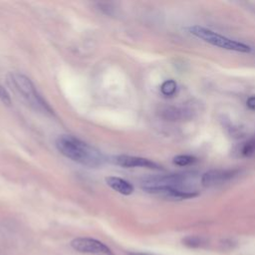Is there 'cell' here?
Instances as JSON below:
<instances>
[{"label": "cell", "mask_w": 255, "mask_h": 255, "mask_svg": "<svg viewBox=\"0 0 255 255\" xmlns=\"http://www.w3.org/2000/svg\"><path fill=\"white\" fill-rule=\"evenodd\" d=\"M56 147L64 156L88 167H100L106 160L99 149L71 134L59 135L56 139Z\"/></svg>", "instance_id": "cell-1"}, {"label": "cell", "mask_w": 255, "mask_h": 255, "mask_svg": "<svg viewBox=\"0 0 255 255\" xmlns=\"http://www.w3.org/2000/svg\"><path fill=\"white\" fill-rule=\"evenodd\" d=\"M113 162L123 167H145L150 169H161V166L156 162L144 157L133 155H117L113 158Z\"/></svg>", "instance_id": "cell-6"}, {"label": "cell", "mask_w": 255, "mask_h": 255, "mask_svg": "<svg viewBox=\"0 0 255 255\" xmlns=\"http://www.w3.org/2000/svg\"><path fill=\"white\" fill-rule=\"evenodd\" d=\"M187 31L196 38L201 39L202 41L212 45L219 47L221 49L241 52V53H249L251 51V47L242 42L230 39L226 36L220 35L216 32H213L207 28H204L199 25H193L187 28Z\"/></svg>", "instance_id": "cell-3"}, {"label": "cell", "mask_w": 255, "mask_h": 255, "mask_svg": "<svg viewBox=\"0 0 255 255\" xmlns=\"http://www.w3.org/2000/svg\"><path fill=\"white\" fill-rule=\"evenodd\" d=\"M196 161V157L189 154H178L173 157L172 162L178 166H187Z\"/></svg>", "instance_id": "cell-11"}, {"label": "cell", "mask_w": 255, "mask_h": 255, "mask_svg": "<svg viewBox=\"0 0 255 255\" xmlns=\"http://www.w3.org/2000/svg\"><path fill=\"white\" fill-rule=\"evenodd\" d=\"M161 118L169 122H180L184 120H189L192 118V111L188 109L167 106L160 110L159 112Z\"/></svg>", "instance_id": "cell-7"}, {"label": "cell", "mask_w": 255, "mask_h": 255, "mask_svg": "<svg viewBox=\"0 0 255 255\" xmlns=\"http://www.w3.org/2000/svg\"><path fill=\"white\" fill-rule=\"evenodd\" d=\"M128 255H151V254L144 253V252H132V253H129Z\"/></svg>", "instance_id": "cell-15"}, {"label": "cell", "mask_w": 255, "mask_h": 255, "mask_svg": "<svg viewBox=\"0 0 255 255\" xmlns=\"http://www.w3.org/2000/svg\"><path fill=\"white\" fill-rule=\"evenodd\" d=\"M74 250L91 255H115L113 251L103 242L89 237H78L71 241Z\"/></svg>", "instance_id": "cell-4"}, {"label": "cell", "mask_w": 255, "mask_h": 255, "mask_svg": "<svg viewBox=\"0 0 255 255\" xmlns=\"http://www.w3.org/2000/svg\"><path fill=\"white\" fill-rule=\"evenodd\" d=\"M241 152L244 156H251L255 152V137L250 138L244 143Z\"/></svg>", "instance_id": "cell-12"}, {"label": "cell", "mask_w": 255, "mask_h": 255, "mask_svg": "<svg viewBox=\"0 0 255 255\" xmlns=\"http://www.w3.org/2000/svg\"><path fill=\"white\" fill-rule=\"evenodd\" d=\"M237 169H212L208 170L201 176V184L203 186H214L225 183L234 178L238 174Z\"/></svg>", "instance_id": "cell-5"}, {"label": "cell", "mask_w": 255, "mask_h": 255, "mask_svg": "<svg viewBox=\"0 0 255 255\" xmlns=\"http://www.w3.org/2000/svg\"><path fill=\"white\" fill-rule=\"evenodd\" d=\"M105 180L108 186L121 194L129 195L133 192V185L124 178L118 176H108L105 178Z\"/></svg>", "instance_id": "cell-8"}, {"label": "cell", "mask_w": 255, "mask_h": 255, "mask_svg": "<svg viewBox=\"0 0 255 255\" xmlns=\"http://www.w3.org/2000/svg\"><path fill=\"white\" fill-rule=\"evenodd\" d=\"M0 100L3 104L7 105V106H10L11 105V99H10V96L8 94V92L1 86L0 84Z\"/></svg>", "instance_id": "cell-13"}, {"label": "cell", "mask_w": 255, "mask_h": 255, "mask_svg": "<svg viewBox=\"0 0 255 255\" xmlns=\"http://www.w3.org/2000/svg\"><path fill=\"white\" fill-rule=\"evenodd\" d=\"M177 90V84L174 80L169 79L164 81L160 86V92L165 97H172Z\"/></svg>", "instance_id": "cell-9"}, {"label": "cell", "mask_w": 255, "mask_h": 255, "mask_svg": "<svg viewBox=\"0 0 255 255\" xmlns=\"http://www.w3.org/2000/svg\"><path fill=\"white\" fill-rule=\"evenodd\" d=\"M182 243L190 248H199L205 244V240L199 236L189 235L182 239Z\"/></svg>", "instance_id": "cell-10"}, {"label": "cell", "mask_w": 255, "mask_h": 255, "mask_svg": "<svg viewBox=\"0 0 255 255\" xmlns=\"http://www.w3.org/2000/svg\"><path fill=\"white\" fill-rule=\"evenodd\" d=\"M7 81L31 108L45 115H54L52 108L38 93L36 87L28 77L18 72H12L7 76Z\"/></svg>", "instance_id": "cell-2"}, {"label": "cell", "mask_w": 255, "mask_h": 255, "mask_svg": "<svg viewBox=\"0 0 255 255\" xmlns=\"http://www.w3.org/2000/svg\"><path fill=\"white\" fill-rule=\"evenodd\" d=\"M246 106L249 110L255 112V96H251L246 101Z\"/></svg>", "instance_id": "cell-14"}]
</instances>
